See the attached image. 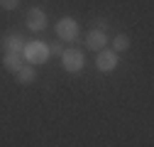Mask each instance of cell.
<instances>
[{"label": "cell", "instance_id": "cell-1", "mask_svg": "<svg viewBox=\"0 0 154 147\" xmlns=\"http://www.w3.org/2000/svg\"><path fill=\"white\" fill-rule=\"evenodd\" d=\"M22 59H25L29 66L47 64V61L51 59V54H49V44H47V42H42V39L25 42V47H22Z\"/></svg>", "mask_w": 154, "mask_h": 147}, {"label": "cell", "instance_id": "cell-2", "mask_svg": "<svg viewBox=\"0 0 154 147\" xmlns=\"http://www.w3.org/2000/svg\"><path fill=\"white\" fill-rule=\"evenodd\" d=\"M54 30H56V39H59V42L73 44V42L81 37V25H79L76 17H61V20L56 22Z\"/></svg>", "mask_w": 154, "mask_h": 147}, {"label": "cell", "instance_id": "cell-3", "mask_svg": "<svg viewBox=\"0 0 154 147\" xmlns=\"http://www.w3.org/2000/svg\"><path fill=\"white\" fill-rule=\"evenodd\" d=\"M61 66H64V71H69V74H81L83 66H86V54H83L81 49H76V47L64 49V54H61Z\"/></svg>", "mask_w": 154, "mask_h": 147}, {"label": "cell", "instance_id": "cell-4", "mask_svg": "<svg viewBox=\"0 0 154 147\" xmlns=\"http://www.w3.org/2000/svg\"><path fill=\"white\" fill-rule=\"evenodd\" d=\"M118 64H120V54H115V52L108 49V47L95 54V69H98L100 74H110V71H115V69H118Z\"/></svg>", "mask_w": 154, "mask_h": 147}, {"label": "cell", "instance_id": "cell-5", "mask_svg": "<svg viewBox=\"0 0 154 147\" xmlns=\"http://www.w3.org/2000/svg\"><path fill=\"white\" fill-rule=\"evenodd\" d=\"M25 25L29 32H44L47 30V12L42 8H29L27 17H25Z\"/></svg>", "mask_w": 154, "mask_h": 147}, {"label": "cell", "instance_id": "cell-6", "mask_svg": "<svg viewBox=\"0 0 154 147\" xmlns=\"http://www.w3.org/2000/svg\"><path fill=\"white\" fill-rule=\"evenodd\" d=\"M108 34L103 32V30H91V32H86V49H91V52H95V54H98L100 49H105L108 47Z\"/></svg>", "mask_w": 154, "mask_h": 147}, {"label": "cell", "instance_id": "cell-7", "mask_svg": "<svg viewBox=\"0 0 154 147\" xmlns=\"http://www.w3.org/2000/svg\"><path fill=\"white\" fill-rule=\"evenodd\" d=\"M22 47H25L22 37L15 34V32H8L3 39H0V52L3 54H22Z\"/></svg>", "mask_w": 154, "mask_h": 147}, {"label": "cell", "instance_id": "cell-8", "mask_svg": "<svg viewBox=\"0 0 154 147\" xmlns=\"http://www.w3.org/2000/svg\"><path fill=\"white\" fill-rule=\"evenodd\" d=\"M15 81L20 83V86H29V83H34V81H37L34 66H29V64H22L20 69L15 71Z\"/></svg>", "mask_w": 154, "mask_h": 147}, {"label": "cell", "instance_id": "cell-9", "mask_svg": "<svg viewBox=\"0 0 154 147\" xmlns=\"http://www.w3.org/2000/svg\"><path fill=\"white\" fill-rule=\"evenodd\" d=\"M22 54H3V66L10 71V74H15L17 69H20L22 66Z\"/></svg>", "mask_w": 154, "mask_h": 147}, {"label": "cell", "instance_id": "cell-10", "mask_svg": "<svg viewBox=\"0 0 154 147\" xmlns=\"http://www.w3.org/2000/svg\"><path fill=\"white\" fill-rule=\"evenodd\" d=\"M110 44H112V52H115V54H122V52L130 49L132 42H130V37H127V34L120 32V34H115V37H112V42H110Z\"/></svg>", "mask_w": 154, "mask_h": 147}, {"label": "cell", "instance_id": "cell-11", "mask_svg": "<svg viewBox=\"0 0 154 147\" xmlns=\"http://www.w3.org/2000/svg\"><path fill=\"white\" fill-rule=\"evenodd\" d=\"M49 54H51V57H59V59H61V54H64V47H61V42H59V39L49 44Z\"/></svg>", "mask_w": 154, "mask_h": 147}, {"label": "cell", "instance_id": "cell-12", "mask_svg": "<svg viewBox=\"0 0 154 147\" xmlns=\"http://www.w3.org/2000/svg\"><path fill=\"white\" fill-rule=\"evenodd\" d=\"M0 8L3 10H17L20 8V0H0Z\"/></svg>", "mask_w": 154, "mask_h": 147}, {"label": "cell", "instance_id": "cell-13", "mask_svg": "<svg viewBox=\"0 0 154 147\" xmlns=\"http://www.w3.org/2000/svg\"><path fill=\"white\" fill-rule=\"evenodd\" d=\"M95 30H103V32H105V30H108V20H98V25H95Z\"/></svg>", "mask_w": 154, "mask_h": 147}]
</instances>
